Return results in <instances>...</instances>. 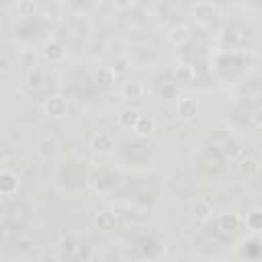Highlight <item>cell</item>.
Here are the masks:
<instances>
[{"label": "cell", "instance_id": "6da1fadb", "mask_svg": "<svg viewBox=\"0 0 262 262\" xmlns=\"http://www.w3.org/2000/svg\"><path fill=\"white\" fill-rule=\"evenodd\" d=\"M196 164H199L201 170H205V172H209V174H217V172L223 170V154H219L217 149H213V147L207 145V147L196 156Z\"/></svg>", "mask_w": 262, "mask_h": 262}, {"label": "cell", "instance_id": "7a4b0ae2", "mask_svg": "<svg viewBox=\"0 0 262 262\" xmlns=\"http://www.w3.org/2000/svg\"><path fill=\"white\" fill-rule=\"evenodd\" d=\"M4 221H6V225L10 227V229H23L25 225H27V221H29V209L23 205V203H12L8 209H6V213H4Z\"/></svg>", "mask_w": 262, "mask_h": 262}, {"label": "cell", "instance_id": "3957f363", "mask_svg": "<svg viewBox=\"0 0 262 262\" xmlns=\"http://www.w3.org/2000/svg\"><path fill=\"white\" fill-rule=\"evenodd\" d=\"M123 156L125 160L129 162H135V164H141L149 158V145L147 143H141V141H131L123 147Z\"/></svg>", "mask_w": 262, "mask_h": 262}, {"label": "cell", "instance_id": "277c9868", "mask_svg": "<svg viewBox=\"0 0 262 262\" xmlns=\"http://www.w3.org/2000/svg\"><path fill=\"white\" fill-rule=\"evenodd\" d=\"M209 147L217 149L219 154H227V151H231V149H233V141H231L229 137H225L223 133H217L215 137L211 135V145H209Z\"/></svg>", "mask_w": 262, "mask_h": 262}]
</instances>
